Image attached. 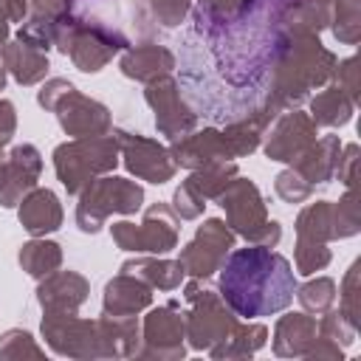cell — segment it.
Segmentation results:
<instances>
[{"instance_id": "cell-19", "label": "cell", "mask_w": 361, "mask_h": 361, "mask_svg": "<svg viewBox=\"0 0 361 361\" xmlns=\"http://www.w3.org/2000/svg\"><path fill=\"white\" fill-rule=\"evenodd\" d=\"M338 155H341V141L338 135H324L316 138L307 149H302L290 164V169L307 180L310 186L316 183H330L336 178V166H338Z\"/></svg>"}, {"instance_id": "cell-4", "label": "cell", "mask_w": 361, "mask_h": 361, "mask_svg": "<svg viewBox=\"0 0 361 361\" xmlns=\"http://www.w3.org/2000/svg\"><path fill=\"white\" fill-rule=\"evenodd\" d=\"M220 206L226 209L228 226L234 234L245 237L251 245H265L274 248L282 237V228L276 220L268 217L265 212V200L259 195V189L245 180V178H234L223 192H220Z\"/></svg>"}, {"instance_id": "cell-34", "label": "cell", "mask_w": 361, "mask_h": 361, "mask_svg": "<svg viewBox=\"0 0 361 361\" xmlns=\"http://www.w3.org/2000/svg\"><path fill=\"white\" fill-rule=\"evenodd\" d=\"M358 223H361L358 203H355V195L350 189L338 203H333V240L336 237H353L361 228Z\"/></svg>"}, {"instance_id": "cell-23", "label": "cell", "mask_w": 361, "mask_h": 361, "mask_svg": "<svg viewBox=\"0 0 361 361\" xmlns=\"http://www.w3.org/2000/svg\"><path fill=\"white\" fill-rule=\"evenodd\" d=\"M316 344V319L307 313H288L274 327L276 355H307Z\"/></svg>"}, {"instance_id": "cell-24", "label": "cell", "mask_w": 361, "mask_h": 361, "mask_svg": "<svg viewBox=\"0 0 361 361\" xmlns=\"http://www.w3.org/2000/svg\"><path fill=\"white\" fill-rule=\"evenodd\" d=\"M333 0H290L279 14L285 34H319L330 25Z\"/></svg>"}, {"instance_id": "cell-35", "label": "cell", "mask_w": 361, "mask_h": 361, "mask_svg": "<svg viewBox=\"0 0 361 361\" xmlns=\"http://www.w3.org/2000/svg\"><path fill=\"white\" fill-rule=\"evenodd\" d=\"M293 262H296V271L299 274H316L322 271L327 262H330V248L327 243H305V240H296V251H293Z\"/></svg>"}, {"instance_id": "cell-45", "label": "cell", "mask_w": 361, "mask_h": 361, "mask_svg": "<svg viewBox=\"0 0 361 361\" xmlns=\"http://www.w3.org/2000/svg\"><path fill=\"white\" fill-rule=\"evenodd\" d=\"M71 87H73V85H71L68 79H48V82L39 87L37 102H39L45 110H54V107H56V102H59Z\"/></svg>"}, {"instance_id": "cell-26", "label": "cell", "mask_w": 361, "mask_h": 361, "mask_svg": "<svg viewBox=\"0 0 361 361\" xmlns=\"http://www.w3.org/2000/svg\"><path fill=\"white\" fill-rule=\"evenodd\" d=\"M124 274H133L138 279H144L149 288H161V290H175L183 282V265L180 259H127L121 265Z\"/></svg>"}, {"instance_id": "cell-30", "label": "cell", "mask_w": 361, "mask_h": 361, "mask_svg": "<svg viewBox=\"0 0 361 361\" xmlns=\"http://www.w3.org/2000/svg\"><path fill=\"white\" fill-rule=\"evenodd\" d=\"M20 265L28 276L34 279H45L48 274H54L62 265V248L51 240H31L20 248Z\"/></svg>"}, {"instance_id": "cell-6", "label": "cell", "mask_w": 361, "mask_h": 361, "mask_svg": "<svg viewBox=\"0 0 361 361\" xmlns=\"http://www.w3.org/2000/svg\"><path fill=\"white\" fill-rule=\"evenodd\" d=\"M76 206V226L85 234H96L110 214H133L144 203V189L127 178H96L87 189L79 192Z\"/></svg>"}, {"instance_id": "cell-14", "label": "cell", "mask_w": 361, "mask_h": 361, "mask_svg": "<svg viewBox=\"0 0 361 361\" xmlns=\"http://www.w3.org/2000/svg\"><path fill=\"white\" fill-rule=\"evenodd\" d=\"M319 135V124L310 118V113L288 110L274 118L271 133L265 135V155L271 161H293L302 149H307Z\"/></svg>"}, {"instance_id": "cell-5", "label": "cell", "mask_w": 361, "mask_h": 361, "mask_svg": "<svg viewBox=\"0 0 361 361\" xmlns=\"http://www.w3.org/2000/svg\"><path fill=\"white\" fill-rule=\"evenodd\" d=\"M192 310L186 313V338L195 350L217 347L237 324L234 310L223 302V296L206 282V276H195V282L183 290Z\"/></svg>"}, {"instance_id": "cell-18", "label": "cell", "mask_w": 361, "mask_h": 361, "mask_svg": "<svg viewBox=\"0 0 361 361\" xmlns=\"http://www.w3.org/2000/svg\"><path fill=\"white\" fill-rule=\"evenodd\" d=\"M169 155H172L175 166H186V169H200V166L220 164V161H228L231 158V152H228L220 130L186 133V135H180V138L172 141Z\"/></svg>"}, {"instance_id": "cell-8", "label": "cell", "mask_w": 361, "mask_h": 361, "mask_svg": "<svg viewBox=\"0 0 361 361\" xmlns=\"http://www.w3.org/2000/svg\"><path fill=\"white\" fill-rule=\"evenodd\" d=\"M110 234L118 248L135 254H166L178 245V214L166 203H155L144 212V220L135 223H113Z\"/></svg>"}, {"instance_id": "cell-1", "label": "cell", "mask_w": 361, "mask_h": 361, "mask_svg": "<svg viewBox=\"0 0 361 361\" xmlns=\"http://www.w3.org/2000/svg\"><path fill=\"white\" fill-rule=\"evenodd\" d=\"M217 293L234 310V316L251 322L285 310L293 302L296 276L282 254L265 245H248L228 251L223 259Z\"/></svg>"}, {"instance_id": "cell-39", "label": "cell", "mask_w": 361, "mask_h": 361, "mask_svg": "<svg viewBox=\"0 0 361 361\" xmlns=\"http://www.w3.org/2000/svg\"><path fill=\"white\" fill-rule=\"evenodd\" d=\"M274 189H276V195H279L285 203H302V200H307V197L313 195V186H310L307 180H302L293 169L279 172Z\"/></svg>"}, {"instance_id": "cell-9", "label": "cell", "mask_w": 361, "mask_h": 361, "mask_svg": "<svg viewBox=\"0 0 361 361\" xmlns=\"http://www.w3.org/2000/svg\"><path fill=\"white\" fill-rule=\"evenodd\" d=\"M231 248H234V231L228 228V223L209 217L203 226H197L195 240L180 251V265L192 276H212L214 271H220Z\"/></svg>"}, {"instance_id": "cell-32", "label": "cell", "mask_w": 361, "mask_h": 361, "mask_svg": "<svg viewBox=\"0 0 361 361\" xmlns=\"http://www.w3.org/2000/svg\"><path fill=\"white\" fill-rule=\"evenodd\" d=\"M333 34L344 45H355L361 34V0H336L333 3Z\"/></svg>"}, {"instance_id": "cell-43", "label": "cell", "mask_w": 361, "mask_h": 361, "mask_svg": "<svg viewBox=\"0 0 361 361\" xmlns=\"http://www.w3.org/2000/svg\"><path fill=\"white\" fill-rule=\"evenodd\" d=\"M355 164H358V144H347V147H341L336 175H338V180H341L347 189H353V183H355Z\"/></svg>"}, {"instance_id": "cell-31", "label": "cell", "mask_w": 361, "mask_h": 361, "mask_svg": "<svg viewBox=\"0 0 361 361\" xmlns=\"http://www.w3.org/2000/svg\"><path fill=\"white\" fill-rule=\"evenodd\" d=\"M237 178V164L231 161H220V164H209L200 169H192V175L183 180L195 195H200L203 200L209 197H220V192Z\"/></svg>"}, {"instance_id": "cell-37", "label": "cell", "mask_w": 361, "mask_h": 361, "mask_svg": "<svg viewBox=\"0 0 361 361\" xmlns=\"http://www.w3.org/2000/svg\"><path fill=\"white\" fill-rule=\"evenodd\" d=\"M322 316H324V319L316 324V333H322L319 338H327V341H333V344H338V347H347V344L355 341V327L344 319L341 310H327V313H322Z\"/></svg>"}, {"instance_id": "cell-2", "label": "cell", "mask_w": 361, "mask_h": 361, "mask_svg": "<svg viewBox=\"0 0 361 361\" xmlns=\"http://www.w3.org/2000/svg\"><path fill=\"white\" fill-rule=\"evenodd\" d=\"M336 73V56L319 42V34H285L276 45L271 104L279 110L307 99Z\"/></svg>"}, {"instance_id": "cell-22", "label": "cell", "mask_w": 361, "mask_h": 361, "mask_svg": "<svg viewBox=\"0 0 361 361\" xmlns=\"http://www.w3.org/2000/svg\"><path fill=\"white\" fill-rule=\"evenodd\" d=\"M121 73L130 76V79H138V82H152L158 76H166L172 68H175V56L172 51H166L164 45H135V48H127V54L121 56L118 62Z\"/></svg>"}, {"instance_id": "cell-49", "label": "cell", "mask_w": 361, "mask_h": 361, "mask_svg": "<svg viewBox=\"0 0 361 361\" xmlns=\"http://www.w3.org/2000/svg\"><path fill=\"white\" fill-rule=\"evenodd\" d=\"M6 87V68H0V90Z\"/></svg>"}, {"instance_id": "cell-38", "label": "cell", "mask_w": 361, "mask_h": 361, "mask_svg": "<svg viewBox=\"0 0 361 361\" xmlns=\"http://www.w3.org/2000/svg\"><path fill=\"white\" fill-rule=\"evenodd\" d=\"M20 355H34L42 358L45 353L37 347L34 336L25 330H8L0 336V358H20Z\"/></svg>"}, {"instance_id": "cell-12", "label": "cell", "mask_w": 361, "mask_h": 361, "mask_svg": "<svg viewBox=\"0 0 361 361\" xmlns=\"http://www.w3.org/2000/svg\"><path fill=\"white\" fill-rule=\"evenodd\" d=\"M144 99L147 104L155 110V127L158 133H164L166 138H180L186 133H192L195 127V113L186 107V102L180 99V90L175 85V79L169 76H158L147 85L144 90Z\"/></svg>"}, {"instance_id": "cell-28", "label": "cell", "mask_w": 361, "mask_h": 361, "mask_svg": "<svg viewBox=\"0 0 361 361\" xmlns=\"http://www.w3.org/2000/svg\"><path fill=\"white\" fill-rule=\"evenodd\" d=\"M265 336H268V330H265V324H234V330L217 344V347H212L209 353L214 355V358H245V355H254L262 344H265Z\"/></svg>"}, {"instance_id": "cell-44", "label": "cell", "mask_w": 361, "mask_h": 361, "mask_svg": "<svg viewBox=\"0 0 361 361\" xmlns=\"http://www.w3.org/2000/svg\"><path fill=\"white\" fill-rule=\"evenodd\" d=\"M73 0H28L31 17H48V20H62L71 14Z\"/></svg>"}, {"instance_id": "cell-21", "label": "cell", "mask_w": 361, "mask_h": 361, "mask_svg": "<svg viewBox=\"0 0 361 361\" xmlns=\"http://www.w3.org/2000/svg\"><path fill=\"white\" fill-rule=\"evenodd\" d=\"M152 302V288L133 276V274H118L104 285V316H135Z\"/></svg>"}, {"instance_id": "cell-25", "label": "cell", "mask_w": 361, "mask_h": 361, "mask_svg": "<svg viewBox=\"0 0 361 361\" xmlns=\"http://www.w3.org/2000/svg\"><path fill=\"white\" fill-rule=\"evenodd\" d=\"M0 56H3V68L20 85H37L48 73V56H45V51H37V48H31V45H25L20 39L6 42L3 51H0Z\"/></svg>"}, {"instance_id": "cell-7", "label": "cell", "mask_w": 361, "mask_h": 361, "mask_svg": "<svg viewBox=\"0 0 361 361\" xmlns=\"http://www.w3.org/2000/svg\"><path fill=\"white\" fill-rule=\"evenodd\" d=\"M54 45L73 59V65L85 73H96L102 71L116 51H121L127 45V39L118 31H107L102 25H90L82 20H73L71 14L59 23L56 39Z\"/></svg>"}, {"instance_id": "cell-17", "label": "cell", "mask_w": 361, "mask_h": 361, "mask_svg": "<svg viewBox=\"0 0 361 361\" xmlns=\"http://www.w3.org/2000/svg\"><path fill=\"white\" fill-rule=\"evenodd\" d=\"M87 279L76 271H54L45 276V282L37 288V302L45 313L62 316V313H76L79 305L87 299Z\"/></svg>"}, {"instance_id": "cell-11", "label": "cell", "mask_w": 361, "mask_h": 361, "mask_svg": "<svg viewBox=\"0 0 361 361\" xmlns=\"http://www.w3.org/2000/svg\"><path fill=\"white\" fill-rule=\"evenodd\" d=\"M144 350L138 355H155V358H183V338H186V313L178 310L175 302L155 307L144 319Z\"/></svg>"}, {"instance_id": "cell-20", "label": "cell", "mask_w": 361, "mask_h": 361, "mask_svg": "<svg viewBox=\"0 0 361 361\" xmlns=\"http://www.w3.org/2000/svg\"><path fill=\"white\" fill-rule=\"evenodd\" d=\"M20 223L31 237H45L62 226V206L51 189H31L20 200Z\"/></svg>"}, {"instance_id": "cell-3", "label": "cell", "mask_w": 361, "mask_h": 361, "mask_svg": "<svg viewBox=\"0 0 361 361\" xmlns=\"http://www.w3.org/2000/svg\"><path fill=\"white\" fill-rule=\"evenodd\" d=\"M118 164V141L116 135H93V138H73L54 149V169L62 186L71 195L87 189L99 175L113 172Z\"/></svg>"}, {"instance_id": "cell-41", "label": "cell", "mask_w": 361, "mask_h": 361, "mask_svg": "<svg viewBox=\"0 0 361 361\" xmlns=\"http://www.w3.org/2000/svg\"><path fill=\"white\" fill-rule=\"evenodd\" d=\"M189 6L192 0H152V11H155V20L166 28H175L183 23V17L189 14Z\"/></svg>"}, {"instance_id": "cell-13", "label": "cell", "mask_w": 361, "mask_h": 361, "mask_svg": "<svg viewBox=\"0 0 361 361\" xmlns=\"http://www.w3.org/2000/svg\"><path fill=\"white\" fill-rule=\"evenodd\" d=\"M42 336L59 355H71V358H96L99 355L96 322L76 319V313H62V316L45 313Z\"/></svg>"}, {"instance_id": "cell-29", "label": "cell", "mask_w": 361, "mask_h": 361, "mask_svg": "<svg viewBox=\"0 0 361 361\" xmlns=\"http://www.w3.org/2000/svg\"><path fill=\"white\" fill-rule=\"evenodd\" d=\"M296 240L305 243H327L333 240V203L316 200L307 203L296 217Z\"/></svg>"}, {"instance_id": "cell-40", "label": "cell", "mask_w": 361, "mask_h": 361, "mask_svg": "<svg viewBox=\"0 0 361 361\" xmlns=\"http://www.w3.org/2000/svg\"><path fill=\"white\" fill-rule=\"evenodd\" d=\"M203 206H206V200L200 195H195L186 183H180L172 195V212L178 214V220H195L203 212Z\"/></svg>"}, {"instance_id": "cell-27", "label": "cell", "mask_w": 361, "mask_h": 361, "mask_svg": "<svg viewBox=\"0 0 361 361\" xmlns=\"http://www.w3.org/2000/svg\"><path fill=\"white\" fill-rule=\"evenodd\" d=\"M353 110H355V102L336 85L316 93V99L310 102V118L322 127H344L353 118Z\"/></svg>"}, {"instance_id": "cell-15", "label": "cell", "mask_w": 361, "mask_h": 361, "mask_svg": "<svg viewBox=\"0 0 361 361\" xmlns=\"http://www.w3.org/2000/svg\"><path fill=\"white\" fill-rule=\"evenodd\" d=\"M62 130L73 138H93L104 135L110 130V110L99 104L96 99L82 96L76 87H71L54 107Z\"/></svg>"}, {"instance_id": "cell-46", "label": "cell", "mask_w": 361, "mask_h": 361, "mask_svg": "<svg viewBox=\"0 0 361 361\" xmlns=\"http://www.w3.org/2000/svg\"><path fill=\"white\" fill-rule=\"evenodd\" d=\"M17 130V116H14V104L8 99H0V147L11 141Z\"/></svg>"}, {"instance_id": "cell-48", "label": "cell", "mask_w": 361, "mask_h": 361, "mask_svg": "<svg viewBox=\"0 0 361 361\" xmlns=\"http://www.w3.org/2000/svg\"><path fill=\"white\" fill-rule=\"evenodd\" d=\"M6 42H8V23H0V51Z\"/></svg>"}, {"instance_id": "cell-42", "label": "cell", "mask_w": 361, "mask_h": 361, "mask_svg": "<svg viewBox=\"0 0 361 361\" xmlns=\"http://www.w3.org/2000/svg\"><path fill=\"white\" fill-rule=\"evenodd\" d=\"M358 68H355V56H347L344 62H336V87H341L353 102H358Z\"/></svg>"}, {"instance_id": "cell-33", "label": "cell", "mask_w": 361, "mask_h": 361, "mask_svg": "<svg viewBox=\"0 0 361 361\" xmlns=\"http://www.w3.org/2000/svg\"><path fill=\"white\" fill-rule=\"evenodd\" d=\"M336 293H338V290H336V282H333L330 276H316V279L305 282V285L296 290V299H299V305H302L307 313L322 316V313H327V310L333 307Z\"/></svg>"}, {"instance_id": "cell-50", "label": "cell", "mask_w": 361, "mask_h": 361, "mask_svg": "<svg viewBox=\"0 0 361 361\" xmlns=\"http://www.w3.org/2000/svg\"><path fill=\"white\" fill-rule=\"evenodd\" d=\"M3 161H6V158H3V147H0V164H3Z\"/></svg>"}, {"instance_id": "cell-10", "label": "cell", "mask_w": 361, "mask_h": 361, "mask_svg": "<svg viewBox=\"0 0 361 361\" xmlns=\"http://www.w3.org/2000/svg\"><path fill=\"white\" fill-rule=\"evenodd\" d=\"M116 141H118V152L124 158V166L141 178V180H149V183H166L172 180L175 175V161L169 155L166 147H161L158 141L152 138H144V135H130L124 130H116L113 133Z\"/></svg>"}, {"instance_id": "cell-47", "label": "cell", "mask_w": 361, "mask_h": 361, "mask_svg": "<svg viewBox=\"0 0 361 361\" xmlns=\"http://www.w3.org/2000/svg\"><path fill=\"white\" fill-rule=\"evenodd\" d=\"M28 14V0H0V23H23Z\"/></svg>"}, {"instance_id": "cell-16", "label": "cell", "mask_w": 361, "mask_h": 361, "mask_svg": "<svg viewBox=\"0 0 361 361\" xmlns=\"http://www.w3.org/2000/svg\"><path fill=\"white\" fill-rule=\"evenodd\" d=\"M42 172V158L34 144H20L0 164V206H17L34 186Z\"/></svg>"}, {"instance_id": "cell-36", "label": "cell", "mask_w": 361, "mask_h": 361, "mask_svg": "<svg viewBox=\"0 0 361 361\" xmlns=\"http://www.w3.org/2000/svg\"><path fill=\"white\" fill-rule=\"evenodd\" d=\"M358 274H361V259H355L353 265H350V271H347V276H344V282H341V313H344V319L358 330V324H361V305H358Z\"/></svg>"}]
</instances>
